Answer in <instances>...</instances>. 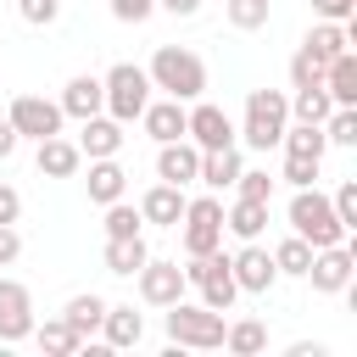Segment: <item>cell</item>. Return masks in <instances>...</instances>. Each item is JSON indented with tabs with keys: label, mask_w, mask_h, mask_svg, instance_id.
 I'll return each mask as SVG.
<instances>
[{
	"label": "cell",
	"mask_w": 357,
	"mask_h": 357,
	"mask_svg": "<svg viewBox=\"0 0 357 357\" xmlns=\"http://www.w3.org/2000/svg\"><path fill=\"white\" fill-rule=\"evenodd\" d=\"M324 89H329L335 106H357V50H340L324 67Z\"/></svg>",
	"instance_id": "24"
},
{
	"label": "cell",
	"mask_w": 357,
	"mask_h": 357,
	"mask_svg": "<svg viewBox=\"0 0 357 357\" xmlns=\"http://www.w3.org/2000/svg\"><path fill=\"white\" fill-rule=\"evenodd\" d=\"M318 167H324V162H312V156H284V173H279V178H284L290 190H307V184H318Z\"/></svg>",
	"instance_id": "38"
},
{
	"label": "cell",
	"mask_w": 357,
	"mask_h": 357,
	"mask_svg": "<svg viewBox=\"0 0 357 357\" xmlns=\"http://www.w3.org/2000/svg\"><path fill=\"white\" fill-rule=\"evenodd\" d=\"M61 117H95V112H106V89H100V78L95 73H78V78H67V89H61Z\"/></svg>",
	"instance_id": "16"
},
{
	"label": "cell",
	"mask_w": 357,
	"mask_h": 357,
	"mask_svg": "<svg viewBox=\"0 0 357 357\" xmlns=\"http://www.w3.org/2000/svg\"><path fill=\"white\" fill-rule=\"evenodd\" d=\"M240 151L234 145H223V151H201V173H195V184H206V190H234V178H240Z\"/></svg>",
	"instance_id": "23"
},
{
	"label": "cell",
	"mask_w": 357,
	"mask_h": 357,
	"mask_svg": "<svg viewBox=\"0 0 357 357\" xmlns=\"http://www.w3.org/2000/svg\"><path fill=\"white\" fill-rule=\"evenodd\" d=\"M22 257V234H17V223H0V268H11Z\"/></svg>",
	"instance_id": "42"
},
{
	"label": "cell",
	"mask_w": 357,
	"mask_h": 357,
	"mask_svg": "<svg viewBox=\"0 0 357 357\" xmlns=\"http://www.w3.org/2000/svg\"><path fill=\"white\" fill-rule=\"evenodd\" d=\"M223 229L240 234V240H257V234L268 229V201H245V195H234V206L223 212Z\"/></svg>",
	"instance_id": "27"
},
{
	"label": "cell",
	"mask_w": 357,
	"mask_h": 357,
	"mask_svg": "<svg viewBox=\"0 0 357 357\" xmlns=\"http://www.w3.org/2000/svg\"><path fill=\"white\" fill-rule=\"evenodd\" d=\"M290 357H324V346H318V340H296V346H290Z\"/></svg>",
	"instance_id": "47"
},
{
	"label": "cell",
	"mask_w": 357,
	"mask_h": 357,
	"mask_svg": "<svg viewBox=\"0 0 357 357\" xmlns=\"http://www.w3.org/2000/svg\"><path fill=\"white\" fill-rule=\"evenodd\" d=\"M100 335H106V346L112 351H128V346H139L145 340V318L128 307V301H106V318H100Z\"/></svg>",
	"instance_id": "21"
},
{
	"label": "cell",
	"mask_w": 357,
	"mask_h": 357,
	"mask_svg": "<svg viewBox=\"0 0 357 357\" xmlns=\"http://www.w3.org/2000/svg\"><path fill=\"white\" fill-rule=\"evenodd\" d=\"M145 73H151V89H162V95H173L184 106L206 95V61L195 50H184V45H156Z\"/></svg>",
	"instance_id": "1"
},
{
	"label": "cell",
	"mask_w": 357,
	"mask_h": 357,
	"mask_svg": "<svg viewBox=\"0 0 357 357\" xmlns=\"http://www.w3.org/2000/svg\"><path fill=\"white\" fill-rule=\"evenodd\" d=\"M307 262H312V245H307L301 234H284V240L273 245V268H279V273H290V279H307Z\"/></svg>",
	"instance_id": "32"
},
{
	"label": "cell",
	"mask_w": 357,
	"mask_h": 357,
	"mask_svg": "<svg viewBox=\"0 0 357 357\" xmlns=\"http://www.w3.org/2000/svg\"><path fill=\"white\" fill-rule=\"evenodd\" d=\"M279 145H284V156H312V162H324V151H329L324 123H284Z\"/></svg>",
	"instance_id": "26"
},
{
	"label": "cell",
	"mask_w": 357,
	"mask_h": 357,
	"mask_svg": "<svg viewBox=\"0 0 357 357\" xmlns=\"http://www.w3.org/2000/svg\"><path fill=\"white\" fill-rule=\"evenodd\" d=\"M195 173H201V145L195 139H167V145H156V178L162 184H195Z\"/></svg>",
	"instance_id": "14"
},
{
	"label": "cell",
	"mask_w": 357,
	"mask_h": 357,
	"mask_svg": "<svg viewBox=\"0 0 357 357\" xmlns=\"http://www.w3.org/2000/svg\"><path fill=\"white\" fill-rule=\"evenodd\" d=\"M312 11H318L324 22H351V11H357V0H312Z\"/></svg>",
	"instance_id": "43"
},
{
	"label": "cell",
	"mask_w": 357,
	"mask_h": 357,
	"mask_svg": "<svg viewBox=\"0 0 357 357\" xmlns=\"http://www.w3.org/2000/svg\"><path fill=\"white\" fill-rule=\"evenodd\" d=\"M312 84H324V61H312L307 50H296L290 56V89H312Z\"/></svg>",
	"instance_id": "37"
},
{
	"label": "cell",
	"mask_w": 357,
	"mask_h": 357,
	"mask_svg": "<svg viewBox=\"0 0 357 357\" xmlns=\"http://www.w3.org/2000/svg\"><path fill=\"white\" fill-rule=\"evenodd\" d=\"M229 273H234V284H240L245 296H268V290H273V279H279L273 251H268V245H257V240H245V245L229 257Z\"/></svg>",
	"instance_id": "11"
},
{
	"label": "cell",
	"mask_w": 357,
	"mask_h": 357,
	"mask_svg": "<svg viewBox=\"0 0 357 357\" xmlns=\"http://www.w3.org/2000/svg\"><path fill=\"white\" fill-rule=\"evenodd\" d=\"M61 318L73 324V335H78V340H89V335L100 329V318H106V296H95V290H78V296L61 307Z\"/></svg>",
	"instance_id": "25"
},
{
	"label": "cell",
	"mask_w": 357,
	"mask_h": 357,
	"mask_svg": "<svg viewBox=\"0 0 357 357\" xmlns=\"http://www.w3.org/2000/svg\"><path fill=\"white\" fill-rule=\"evenodd\" d=\"M223 312H212V307H201V301H173L167 307V340L173 346H190V351H218L223 346Z\"/></svg>",
	"instance_id": "4"
},
{
	"label": "cell",
	"mask_w": 357,
	"mask_h": 357,
	"mask_svg": "<svg viewBox=\"0 0 357 357\" xmlns=\"http://www.w3.org/2000/svg\"><path fill=\"white\" fill-rule=\"evenodd\" d=\"M11 151H17V128H11V123H6V117H0V162H6V156H11Z\"/></svg>",
	"instance_id": "46"
},
{
	"label": "cell",
	"mask_w": 357,
	"mask_h": 357,
	"mask_svg": "<svg viewBox=\"0 0 357 357\" xmlns=\"http://www.w3.org/2000/svg\"><path fill=\"white\" fill-rule=\"evenodd\" d=\"M134 279H139V301L145 307H173L184 296V268L167 262V257H145V268Z\"/></svg>",
	"instance_id": "12"
},
{
	"label": "cell",
	"mask_w": 357,
	"mask_h": 357,
	"mask_svg": "<svg viewBox=\"0 0 357 357\" xmlns=\"http://www.w3.org/2000/svg\"><path fill=\"white\" fill-rule=\"evenodd\" d=\"M139 128L156 139V145H167V139H184V100H151L145 112H139Z\"/></svg>",
	"instance_id": "22"
},
{
	"label": "cell",
	"mask_w": 357,
	"mask_h": 357,
	"mask_svg": "<svg viewBox=\"0 0 357 357\" xmlns=\"http://www.w3.org/2000/svg\"><path fill=\"white\" fill-rule=\"evenodd\" d=\"M156 11V0H112V17L117 22H145Z\"/></svg>",
	"instance_id": "41"
},
{
	"label": "cell",
	"mask_w": 357,
	"mask_h": 357,
	"mask_svg": "<svg viewBox=\"0 0 357 357\" xmlns=\"http://www.w3.org/2000/svg\"><path fill=\"white\" fill-rule=\"evenodd\" d=\"M351 273H357V245H351V240L324 245V251H312V262H307V279H312L318 296H346V290H351Z\"/></svg>",
	"instance_id": "8"
},
{
	"label": "cell",
	"mask_w": 357,
	"mask_h": 357,
	"mask_svg": "<svg viewBox=\"0 0 357 357\" xmlns=\"http://www.w3.org/2000/svg\"><path fill=\"white\" fill-rule=\"evenodd\" d=\"M234 195H245V201H273V178H268L262 167H240Z\"/></svg>",
	"instance_id": "36"
},
{
	"label": "cell",
	"mask_w": 357,
	"mask_h": 357,
	"mask_svg": "<svg viewBox=\"0 0 357 357\" xmlns=\"http://www.w3.org/2000/svg\"><path fill=\"white\" fill-rule=\"evenodd\" d=\"M156 11H167V17H195L201 0H156Z\"/></svg>",
	"instance_id": "45"
},
{
	"label": "cell",
	"mask_w": 357,
	"mask_h": 357,
	"mask_svg": "<svg viewBox=\"0 0 357 357\" xmlns=\"http://www.w3.org/2000/svg\"><path fill=\"white\" fill-rule=\"evenodd\" d=\"M223 346H229L234 357H257V351H268V324H262V318H234V324L223 329Z\"/></svg>",
	"instance_id": "28"
},
{
	"label": "cell",
	"mask_w": 357,
	"mask_h": 357,
	"mask_svg": "<svg viewBox=\"0 0 357 357\" xmlns=\"http://www.w3.org/2000/svg\"><path fill=\"white\" fill-rule=\"evenodd\" d=\"M100 89H106V117H117V123H139V112L151 106V73L134 61H117L100 78Z\"/></svg>",
	"instance_id": "5"
},
{
	"label": "cell",
	"mask_w": 357,
	"mask_h": 357,
	"mask_svg": "<svg viewBox=\"0 0 357 357\" xmlns=\"http://www.w3.org/2000/svg\"><path fill=\"white\" fill-rule=\"evenodd\" d=\"M290 234H301L312 251H324V245H340V240H346V223L335 218V206H329V195H324L318 184H307V190H296V195H290Z\"/></svg>",
	"instance_id": "2"
},
{
	"label": "cell",
	"mask_w": 357,
	"mask_h": 357,
	"mask_svg": "<svg viewBox=\"0 0 357 357\" xmlns=\"http://www.w3.org/2000/svg\"><path fill=\"white\" fill-rule=\"evenodd\" d=\"M184 284H195V290H201V307H212V312H229V307H234V296H240V284H234V273H229L223 245H218V251H206V257H190V262H184Z\"/></svg>",
	"instance_id": "7"
},
{
	"label": "cell",
	"mask_w": 357,
	"mask_h": 357,
	"mask_svg": "<svg viewBox=\"0 0 357 357\" xmlns=\"http://www.w3.org/2000/svg\"><path fill=\"white\" fill-rule=\"evenodd\" d=\"M324 139L340 145V151H351V145H357V106H335V112L324 117Z\"/></svg>",
	"instance_id": "33"
},
{
	"label": "cell",
	"mask_w": 357,
	"mask_h": 357,
	"mask_svg": "<svg viewBox=\"0 0 357 357\" xmlns=\"http://www.w3.org/2000/svg\"><path fill=\"white\" fill-rule=\"evenodd\" d=\"M184 201H190V195H184L178 184H162V178H156V184L145 190V201H139V218H145V223H156V229H178Z\"/></svg>",
	"instance_id": "19"
},
{
	"label": "cell",
	"mask_w": 357,
	"mask_h": 357,
	"mask_svg": "<svg viewBox=\"0 0 357 357\" xmlns=\"http://www.w3.org/2000/svg\"><path fill=\"white\" fill-rule=\"evenodd\" d=\"M33 335V296L17 279H0V346H17Z\"/></svg>",
	"instance_id": "13"
},
{
	"label": "cell",
	"mask_w": 357,
	"mask_h": 357,
	"mask_svg": "<svg viewBox=\"0 0 357 357\" xmlns=\"http://www.w3.org/2000/svg\"><path fill=\"white\" fill-rule=\"evenodd\" d=\"M139 206H128V201H112L106 206V240H128V234H139Z\"/></svg>",
	"instance_id": "34"
},
{
	"label": "cell",
	"mask_w": 357,
	"mask_h": 357,
	"mask_svg": "<svg viewBox=\"0 0 357 357\" xmlns=\"http://www.w3.org/2000/svg\"><path fill=\"white\" fill-rule=\"evenodd\" d=\"M284 123H290V95L284 89H251L245 95V123L234 128V139H245L251 151H273Z\"/></svg>",
	"instance_id": "3"
},
{
	"label": "cell",
	"mask_w": 357,
	"mask_h": 357,
	"mask_svg": "<svg viewBox=\"0 0 357 357\" xmlns=\"http://www.w3.org/2000/svg\"><path fill=\"white\" fill-rule=\"evenodd\" d=\"M184 139H195L201 151H223V145H234V117L212 100H190L184 106Z\"/></svg>",
	"instance_id": "10"
},
{
	"label": "cell",
	"mask_w": 357,
	"mask_h": 357,
	"mask_svg": "<svg viewBox=\"0 0 357 357\" xmlns=\"http://www.w3.org/2000/svg\"><path fill=\"white\" fill-rule=\"evenodd\" d=\"M123 123L117 117H106V112H95V117H84V128H78V151L84 156H117L123 151Z\"/></svg>",
	"instance_id": "20"
},
{
	"label": "cell",
	"mask_w": 357,
	"mask_h": 357,
	"mask_svg": "<svg viewBox=\"0 0 357 357\" xmlns=\"http://www.w3.org/2000/svg\"><path fill=\"white\" fill-rule=\"evenodd\" d=\"M6 123L17 128V139H33V145H39V139L61 134V123H67V117H61V106H56V100H45V95H17V100H11V112H6Z\"/></svg>",
	"instance_id": "9"
},
{
	"label": "cell",
	"mask_w": 357,
	"mask_h": 357,
	"mask_svg": "<svg viewBox=\"0 0 357 357\" xmlns=\"http://www.w3.org/2000/svg\"><path fill=\"white\" fill-rule=\"evenodd\" d=\"M84 190H89V201H95V206L123 201V190H128L123 162H117V156H89V178H84Z\"/></svg>",
	"instance_id": "18"
},
{
	"label": "cell",
	"mask_w": 357,
	"mask_h": 357,
	"mask_svg": "<svg viewBox=\"0 0 357 357\" xmlns=\"http://www.w3.org/2000/svg\"><path fill=\"white\" fill-rule=\"evenodd\" d=\"M351 39H357V22H324V17H318V22L307 28L301 50H307L312 61H324V67H329L340 50H351Z\"/></svg>",
	"instance_id": "15"
},
{
	"label": "cell",
	"mask_w": 357,
	"mask_h": 357,
	"mask_svg": "<svg viewBox=\"0 0 357 357\" xmlns=\"http://www.w3.org/2000/svg\"><path fill=\"white\" fill-rule=\"evenodd\" d=\"M33 340H39V351L45 357H67V351H78L84 340L73 335V324L67 318H45V324H33Z\"/></svg>",
	"instance_id": "30"
},
{
	"label": "cell",
	"mask_w": 357,
	"mask_h": 357,
	"mask_svg": "<svg viewBox=\"0 0 357 357\" xmlns=\"http://www.w3.org/2000/svg\"><path fill=\"white\" fill-rule=\"evenodd\" d=\"M178 223H184V229H178L184 257H206V251H218V245H223V201H218V190L184 201V218H178Z\"/></svg>",
	"instance_id": "6"
},
{
	"label": "cell",
	"mask_w": 357,
	"mask_h": 357,
	"mask_svg": "<svg viewBox=\"0 0 357 357\" xmlns=\"http://www.w3.org/2000/svg\"><path fill=\"white\" fill-rule=\"evenodd\" d=\"M17 218H22V195L11 184H0V223H17Z\"/></svg>",
	"instance_id": "44"
},
{
	"label": "cell",
	"mask_w": 357,
	"mask_h": 357,
	"mask_svg": "<svg viewBox=\"0 0 357 357\" xmlns=\"http://www.w3.org/2000/svg\"><path fill=\"white\" fill-rule=\"evenodd\" d=\"M145 234H128V240H106V268L112 273H123V279H134L139 268H145Z\"/></svg>",
	"instance_id": "29"
},
{
	"label": "cell",
	"mask_w": 357,
	"mask_h": 357,
	"mask_svg": "<svg viewBox=\"0 0 357 357\" xmlns=\"http://www.w3.org/2000/svg\"><path fill=\"white\" fill-rule=\"evenodd\" d=\"M33 167H39L45 178H73V173L84 167V151H78V139H67V134H50V139H39V156H33Z\"/></svg>",
	"instance_id": "17"
},
{
	"label": "cell",
	"mask_w": 357,
	"mask_h": 357,
	"mask_svg": "<svg viewBox=\"0 0 357 357\" xmlns=\"http://www.w3.org/2000/svg\"><path fill=\"white\" fill-rule=\"evenodd\" d=\"M268 0H229V22L240 28V33H251V28H268Z\"/></svg>",
	"instance_id": "35"
},
{
	"label": "cell",
	"mask_w": 357,
	"mask_h": 357,
	"mask_svg": "<svg viewBox=\"0 0 357 357\" xmlns=\"http://www.w3.org/2000/svg\"><path fill=\"white\" fill-rule=\"evenodd\" d=\"M329 206H335V218H340L346 234H351V229H357V178H346V184L329 195Z\"/></svg>",
	"instance_id": "39"
},
{
	"label": "cell",
	"mask_w": 357,
	"mask_h": 357,
	"mask_svg": "<svg viewBox=\"0 0 357 357\" xmlns=\"http://www.w3.org/2000/svg\"><path fill=\"white\" fill-rule=\"evenodd\" d=\"M329 112H335V100H329V89H324V84L296 89V95H290V123H324Z\"/></svg>",
	"instance_id": "31"
},
{
	"label": "cell",
	"mask_w": 357,
	"mask_h": 357,
	"mask_svg": "<svg viewBox=\"0 0 357 357\" xmlns=\"http://www.w3.org/2000/svg\"><path fill=\"white\" fill-rule=\"evenodd\" d=\"M17 11H22V22H33V28H45V22H56V11H61V0H17Z\"/></svg>",
	"instance_id": "40"
}]
</instances>
